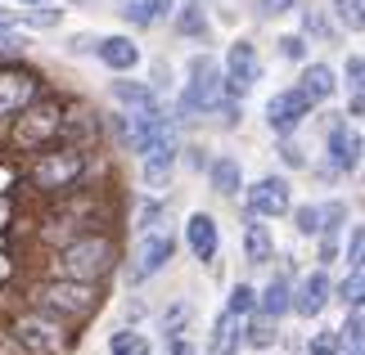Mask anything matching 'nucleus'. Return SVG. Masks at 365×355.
<instances>
[{
	"instance_id": "f257e3e1",
	"label": "nucleus",
	"mask_w": 365,
	"mask_h": 355,
	"mask_svg": "<svg viewBox=\"0 0 365 355\" xmlns=\"http://www.w3.org/2000/svg\"><path fill=\"white\" fill-rule=\"evenodd\" d=\"M113 257H118V248H113L108 234H81L77 243H68L59 252V275L95 283V279H104L108 270H113Z\"/></svg>"
},
{
	"instance_id": "f03ea898",
	"label": "nucleus",
	"mask_w": 365,
	"mask_h": 355,
	"mask_svg": "<svg viewBox=\"0 0 365 355\" xmlns=\"http://www.w3.org/2000/svg\"><path fill=\"white\" fill-rule=\"evenodd\" d=\"M32 302L46 310V315H59V319H86L95 306H100V292L95 283H81V279H50L32 292Z\"/></svg>"
},
{
	"instance_id": "7ed1b4c3",
	"label": "nucleus",
	"mask_w": 365,
	"mask_h": 355,
	"mask_svg": "<svg viewBox=\"0 0 365 355\" xmlns=\"http://www.w3.org/2000/svg\"><path fill=\"white\" fill-rule=\"evenodd\" d=\"M221 68L207 59V54H194L190 59V81H185V95H180V117H203L221 104Z\"/></svg>"
},
{
	"instance_id": "20e7f679",
	"label": "nucleus",
	"mask_w": 365,
	"mask_h": 355,
	"mask_svg": "<svg viewBox=\"0 0 365 355\" xmlns=\"http://www.w3.org/2000/svg\"><path fill=\"white\" fill-rule=\"evenodd\" d=\"M14 342L32 355H63L68 351V333H63V319L46 315V310H32V315H19L9 324Z\"/></svg>"
},
{
	"instance_id": "39448f33",
	"label": "nucleus",
	"mask_w": 365,
	"mask_h": 355,
	"mask_svg": "<svg viewBox=\"0 0 365 355\" xmlns=\"http://www.w3.org/2000/svg\"><path fill=\"white\" fill-rule=\"evenodd\" d=\"M59 131H63L59 99H32L23 108V122L14 126V144L19 149H46L50 139H59Z\"/></svg>"
},
{
	"instance_id": "423d86ee",
	"label": "nucleus",
	"mask_w": 365,
	"mask_h": 355,
	"mask_svg": "<svg viewBox=\"0 0 365 355\" xmlns=\"http://www.w3.org/2000/svg\"><path fill=\"white\" fill-rule=\"evenodd\" d=\"M86 176V158L77 149H59V153H41L32 162V184L46 194H59V189H73V184Z\"/></svg>"
},
{
	"instance_id": "0eeeda50",
	"label": "nucleus",
	"mask_w": 365,
	"mask_h": 355,
	"mask_svg": "<svg viewBox=\"0 0 365 355\" xmlns=\"http://www.w3.org/2000/svg\"><path fill=\"white\" fill-rule=\"evenodd\" d=\"M262 63H257V46L252 41H235L230 54H226V77H221V86H226L230 99H244L252 90V81H257Z\"/></svg>"
},
{
	"instance_id": "6e6552de",
	"label": "nucleus",
	"mask_w": 365,
	"mask_h": 355,
	"mask_svg": "<svg viewBox=\"0 0 365 355\" xmlns=\"http://www.w3.org/2000/svg\"><path fill=\"white\" fill-rule=\"evenodd\" d=\"M41 95V81L23 68H0V117H19V112Z\"/></svg>"
},
{
	"instance_id": "1a4fd4ad",
	"label": "nucleus",
	"mask_w": 365,
	"mask_h": 355,
	"mask_svg": "<svg viewBox=\"0 0 365 355\" xmlns=\"http://www.w3.org/2000/svg\"><path fill=\"white\" fill-rule=\"evenodd\" d=\"M312 108L316 104L293 86V90H279L271 104H266V122H271V131L289 135V131H298V126H302V117H312Z\"/></svg>"
},
{
	"instance_id": "9d476101",
	"label": "nucleus",
	"mask_w": 365,
	"mask_h": 355,
	"mask_svg": "<svg viewBox=\"0 0 365 355\" xmlns=\"http://www.w3.org/2000/svg\"><path fill=\"white\" fill-rule=\"evenodd\" d=\"M289 203H293L289 180H279V176H266L248 189V216H284Z\"/></svg>"
},
{
	"instance_id": "9b49d317",
	"label": "nucleus",
	"mask_w": 365,
	"mask_h": 355,
	"mask_svg": "<svg viewBox=\"0 0 365 355\" xmlns=\"http://www.w3.org/2000/svg\"><path fill=\"white\" fill-rule=\"evenodd\" d=\"M172 252H176V238L167 234V230H158V234H149L145 243H140V252H135V279H149V275H158V270L172 261Z\"/></svg>"
},
{
	"instance_id": "f8f14e48",
	"label": "nucleus",
	"mask_w": 365,
	"mask_h": 355,
	"mask_svg": "<svg viewBox=\"0 0 365 355\" xmlns=\"http://www.w3.org/2000/svg\"><path fill=\"white\" fill-rule=\"evenodd\" d=\"M325 302H329V279H325V270H312V275L302 279V288L298 292H289V306L298 310V315H320L325 310Z\"/></svg>"
},
{
	"instance_id": "ddd939ff",
	"label": "nucleus",
	"mask_w": 365,
	"mask_h": 355,
	"mask_svg": "<svg viewBox=\"0 0 365 355\" xmlns=\"http://www.w3.org/2000/svg\"><path fill=\"white\" fill-rule=\"evenodd\" d=\"M185 238H190V252L199 261H212L217 257V248H221V238H217V221L207 216V211H199V216H190L185 225Z\"/></svg>"
},
{
	"instance_id": "4468645a",
	"label": "nucleus",
	"mask_w": 365,
	"mask_h": 355,
	"mask_svg": "<svg viewBox=\"0 0 365 355\" xmlns=\"http://www.w3.org/2000/svg\"><path fill=\"white\" fill-rule=\"evenodd\" d=\"M329 158H334V171H352L361 162V135L347 131V126H334L329 131Z\"/></svg>"
},
{
	"instance_id": "2eb2a0df",
	"label": "nucleus",
	"mask_w": 365,
	"mask_h": 355,
	"mask_svg": "<svg viewBox=\"0 0 365 355\" xmlns=\"http://www.w3.org/2000/svg\"><path fill=\"white\" fill-rule=\"evenodd\" d=\"M100 59L113 68V73H131V68L140 63V50L131 36H104L100 41Z\"/></svg>"
},
{
	"instance_id": "dca6fc26",
	"label": "nucleus",
	"mask_w": 365,
	"mask_h": 355,
	"mask_svg": "<svg viewBox=\"0 0 365 355\" xmlns=\"http://www.w3.org/2000/svg\"><path fill=\"white\" fill-rule=\"evenodd\" d=\"M235 342H240V315L235 310H226L217 324H212V355H235Z\"/></svg>"
},
{
	"instance_id": "f3484780",
	"label": "nucleus",
	"mask_w": 365,
	"mask_h": 355,
	"mask_svg": "<svg viewBox=\"0 0 365 355\" xmlns=\"http://www.w3.org/2000/svg\"><path fill=\"white\" fill-rule=\"evenodd\" d=\"M298 90H302L307 99H312V104H320V99H329V95H334V73H329L325 63H312Z\"/></svg>"
},
{
	"instance_id": "a211bd4d",
	"label": "nucleus",
	"mask_w": 365,
	"mask_h": 355,
	"mask_svg": "<svg viewBox=\"0 0 365 355\" xmlns=\"http://www.w3.org/2000/svg\"><path fill=\"white\" fill-rule=\"evenodd\" d=\"M289 310V275L284 270H275V279H271V288L262 292V315H271V319H279Z\"/></svg>"
},
{
	"instance_id": "6ab92c4d",
	"label": "nucleus",
	"mask_w": 365,
	"mask_h": 355,
	"mask_svg": "<svg viewBox=\"0 0 365 355\" xmlns=\"http://www.w3.org/2000/svg\"><path fill=\"white\" fill-rule=\"evenodd\" d=\"M244 248H248V261L252 265H266V261H271V234H266V225H257V216H248Z\"/></svg>"
},
{
	"instance_id": "aec40b11",
	"label": "nucleus",
	"mask_w": 365,
	"mask_h": 355,
	"mask_svg": "<svg viewBox=\"0 0 365 355\" xmlns=\"http://www.w3.org/2000/svg\"><path fill=\"white\" fill-rule=\"evenodd\" d=\"M212 184H217V194H235V189H240V162H235V158H217L212 162Z\"/></svg>"
},
{
	"instance_id": "412c9836",
	"label": "nucleus",
	"mask_w": 365,
	"mask_h": 355,
	"mask_svg": "<svg viewBox=\"0 0 365 355\" xmlns=\"http://www.w3.org/2000/svg\"><path fill=\"white\" fill-rule=\"evenodd\" d=\"M163 9H172V0H135V5H126V18L131 23H153Z\"/></svg>"
},
{
	"instance_id": "4be33fe9",
	"label": "nucleus",
	"mask_w": 365,
	"mask_h": 355,
	"mask_svg": "<svg viewBox=\"0 0 365 355\" xmlns=\"http://www.w3.org/2000/svg\"><path fill=\"white\" fill-rule=\"evenodd\" d=\"M343 351V333L339 329H325V333H316L312 342H307V355H339Z\"/></svg>"
},
{
	"instance_id": "5701e85b",
	"label": "nucleus",
	"mask_w": 365,
	"mask_h": 355,
	"mask_svg": "<svg viewBox=\"0 0 365 355\" xmlns=\"http://www.w3.org/2000/svg\"><path fill=\"white\" fill-rule=\"evenodd\" d=\"M108 351H113V355H149V342L140 333H113Z\"/></svg>"
},
{
	"instance_id": "b1692460",
	"label": "nucleus",
	"mask_w": 365,
	"mask_h": 355,
	"mask_svg": "<svg viewBox=\"0 0 365 355\" xmlns=\"http://www.w3.org/2000/svg\"><path fill=\"white\" fill-rule=\"evenodd\" d=\"M113 95L122 99V104H131V108H149V104H158V99H153L145 86H126V81H118V86H113Z\"/></svg>"
},
{
	"instance_id": "393cba45",
	"label": "nucleus",
	"mask_w": 365,
	"mask_h": 355,
	"mask_svg": "<svg viewBox=\"0 0 365 355\" xmlns=\"http://www.w3.org/2000/svg\"><path fill=\"white\" fill-rule=\"evenodd\" d=\"M252 306H257V297H252V288H248V283H240V288L230 292V306H226V310H235V315L244 319V315H252Z\"/></svg>"
},
{
	"instance_id": "a878e982",
	"label": "nucleus",
	"mask_w": 365,
	"mask_h": 355,
	"mask_svg": "<svg viewBox=\"0 0 365 355\" xmlns=\"http://www.w3.org/2000/svg\"><path fill=\"white\" fill-rule=\"evenodd\" d=\"M298 230L302 234H320V230H325V211H320V207H302L298 211Z\"/></svg>"
},
{
	"instance_id": "bb28decb",
	"label": "nucleus",
	"mask_w": 365,
	"mask_h": 355,
	"mask_svg": "<svg viewBox=\"0 0 365 355\" xmlns=\"http://www.w3.org/2000/svg\"><path fill=\"white\" fill-rule=\"evenodd\" d=\"M248 342H252V346H271V342H275V319L262 315L257 324H252V337H248Z\"/></svg>"
},
{
	"instance_id": "cd10ccee",
	"label": "nucleus",
	"mask_w": 365,
	"mask_h": 355,
	"mask_svg": "<svg viewBox=\"0 0 365 355\" xmlns=\"http://www.w3.org/2000/svg\"><path fill=\"white\" fill-rule=\"evenodd\" d=\"M361 288H365V283H361V265H356L352 279L343 283V302H347V306H361Z\"/></svg>"
},
{
	"instance_id": "c85d7f7f",
	"label": "nucleus",
	"mask_w": 365,
	"mask_h": 355,
	"mask_svg": "<svg viewBox=\"0 0 365 355\" xmlns=\"http://www.w3.org/2000/svg\"><path fill=\"white\" fill-rule=\"evenodd\" d=\"M339 14H343V23L352 27V32H361V0H339Z\"/></svg>"
},
{
	"instance_id": "c756f323",
	"label": "nucleus",
	"mask_w": 365,
	"mask_h": 355,
	"mask_svg": "<svg viewBox=\"0 0 365 355\" xmlns=\"http://www.w3.org/2000/svg\"><path fill=\"white\" fill-rule=\"evenodd\" d=\"M361 73H365V63H361V54H352V59H347V81H352V95H361Z\"/></svg>"
},
{
	"instance_id": "7c9ffc66",
	"label": "nucleus",
	"mask_w": 365,
	"mask_h": 355,
	"mask_svg": "<svg viewBox=\"0 0 365 355\" xmlns=\"http://www.w3.org/2000/svg\"><path fill=\"white\" fill-rule=\"evenodd\" d=\"M361 257H365V234H361V230H352V257H347V261H352V270L361 265Z\"/></svg>"
},
{
	"instance_id": "2f4dec72",
	"label": "nucleus",
	"mask_w": 365,
	"mask_h": 355,
	"mask_svg": "<svg viewBox=\"0 0 365 355\" xmlns=\"http://www.w3.org/2000/svg\"><path fill=\"white\" fill-rule=\"evenodd\" d=\"M279 46H284V59H302V41L298 36H284Z\"/></svg>"
},
{
	"instance_id": "473e14b6",
	"label": "nucleus",
	"mask_w": 365,
	"mask_h": 355,
	"mask_svg": "<svg viewBox=\"0 0 365 355\" xmlns=\"http://www.w3.org/2000/svg\"><path fill=\"white\" fill-rule=\"evenodd\" d=\"M14 50H23V41L19 36H5V27H0V54H14Z\"/></svg>"
},
{
	"instance_id": "72a5a7b5",
	"label": "nucleus",
	"mask_w": 365,
	"mask_h": 355,
	"mask_svg": "<svg viewBox=\"0 0 365 355\" xmlns=\"http://www.w3.org/2000/svg\"><path fill=\"white\" fill-rule=\"evenodd\" d=\"M180 27H185V32H203V18H199V14H185V18H180Z\"/></svg>"
},
{
	"instance_id": "f704fd0d",
	"label": "nucleus",
	"mask_w": 365,
	"mask_h": 355,
	"mask_svg": "<svg viewBox=\"0 0 365 355\" xmlns=\"http://www.w3.org/2000/svg\"><path fill=\"white\" fill-rule=\"evenodd\" d=\"M293 0H262V14H284Z\"/></svg>"
},
{
	"instance_id": "c9c22d12",
	"label": "nucleus",
	"mask_w": 365,
	"mask_h": 355,
	"mask_svg": "<svg viewBox=\"0 0 365 355\" xmlns=\"http://www.w3.org/2000/svg\"><path fill=\"white\" fill-rule=\"evenodd\" d=\"M14 18H19V14H9V9H0V27H14Z\"/></svg>"
},
{
	"instance_id": "e433bc0d",
	"label": "nucleus",
	"mask_w": 365,
	"mask_h": 355,
	"mask_svg": "<svg viewBox=\"0 0 365 355\" xmlns=\"http://www.w3.org/2000/svg\"><path fill=\"white\" fill-rule=\"evenodd\" d=\"M172 355H194V351H190L185 342H176V346H172Z\"/></svg>"
},
{
	"instance_id": "4c0bfd02",
	"label": "nucleus",
	"mask_w": 365,
	"mask_h": 355,
	"mask_svg": "<svg viewBox=\"0 0 365 355\" xmlns=\"http://www.w3.org/2000/svg\"><path fill=\"white\" fill-rule=\"evenodd\" d=\"M23 5H36V0H23Z\"/></svg>"
},
{
	"instance_id": "58836bf2",
	"label": "nucleus",
	"mask_w": 365,
	"mask_h": 355,
	"mask_svg": "<svg viewBox=\"0 0 365 355\" xmlns=\"http://www.w3.org/2000/svg\"><path fill=\"white\" fill-rule=\"evenodd\" d=\"M352 355H361V351H352Z\"/></svg>"
}]
</instances>
